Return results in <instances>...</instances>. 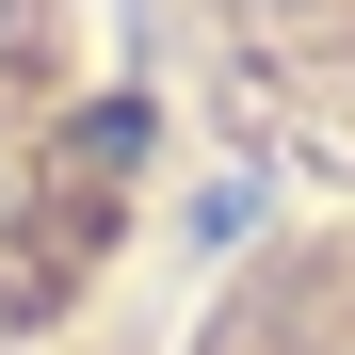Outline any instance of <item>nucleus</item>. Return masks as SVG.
I'll list each match as a JSON object with an SVG mask.
<instances>
[{
	"instance_id": "obj_1",
	"label": "nucleus",
	"mask_w": 355,
	"mask_h": 355,
	"mask_svg": "<svg viewBox=\"0 0 355 355\" xmlns=\"http://www.w3.org/2000/svg\"><path fill=\"white\" fill-rule=\"evenodd\" d=\"M243 17H259V33H275V49H291V65H307L339 113H355V0H243Z\"/></svg>"
}]
</instances>
